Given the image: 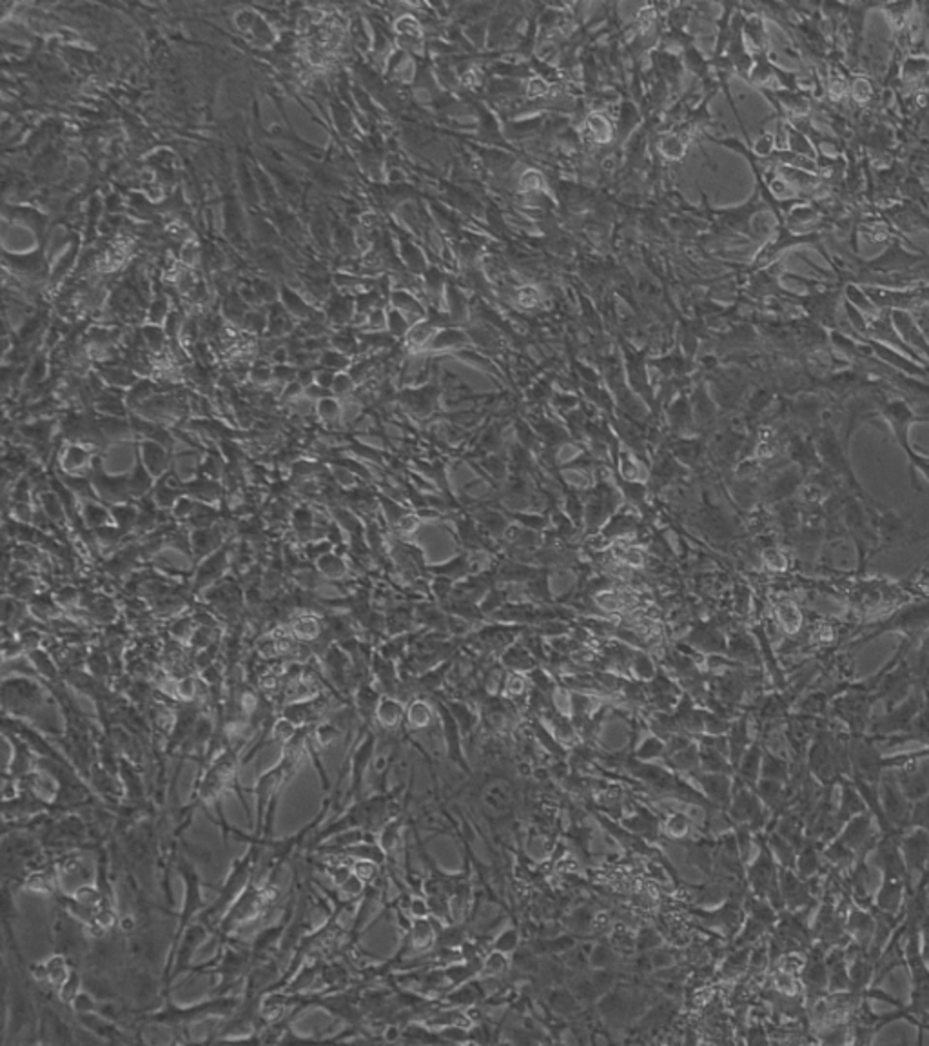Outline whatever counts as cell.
Instances as JSON below:
<instances>
[{
  "label": "cell",
  "instance_id": "obj_1",
  "mask_svg": "<svg viewBox=\"0 0 929 1046\" xmlns=\"http://www.w3.org/2000/svg\"><path fill=\"white\" fill-rule=\"evenodd\" d=\"M240 1007V1000L238 998H225L220 996L218 1000L213 1001H205V1003H196L191 1007H175V1005H167L164 1011H158L155 1014L145 1016L144 1021L147 1023H156V1025H185V1023H195V1021H202L213 1016H220V1018H227L229 1014H233L235 1011H238Z\"/></svg>",
  "mask_w": 929,
  "mask_h": 1046
},
{
  "label": "cell",
  "instance_id": "obj_2",
  "mask_svg": "<svg viewBox=\"0 0 929 1046\" xmlns=\"http://www.w3.org/2000/svg\"><path fill=\"white\" fill-rule=\"evenodd\" d=\"M881 415L890 426L897 446L904 451V455H908L914 449L910 431L912 426L919 422L917 413L904 400H892L881 407Z\"/></svg>",
  "mask_w": 929,
  "mask_h": 1046
},
{
  "label": "cell",
  "instance_id": "obj_3",
  "mask_svg": "<svg viewBox=\"0 0 929 1046\" xmlns=\"http://www.w3.org/2000/svg\"><path fill=\"white\" fill-rule=\"evenodd\" d=\"M868 349H870V353H874L881 362L892 366L894 369H897L899 373H903V375H906V377H917V378H919V377H926V373H928V369H926L924 366L915 364V360L910 358L908 355H904V353H901V351H897V349H894V347H890V346H886V344H881V342H877V340H870V342H868Z\"/></svg>",
  "mask_w": 929,
  "mask_h": 1046
},
{
  "label": "cell",
  "instance_id": "obj_4",
  "mask_svg": "<svg viewBox=\"0 0 929 1046\" xmlns=\"http://www.w3.org/2000/svg\"><path fill=\"white\" fill-rule=\"evenodd\" d=\"M892 322H894V327L897 329L899 337L903 338V342L910 349H914V351L919 349L929 358V340L908 311H901V309L892 311Z\"/></svg>",
  "mask_w": 929,
  "mask_h": 1046
},
{
  "label": "cell",
  "instance_id": "obj_5",
  "mask_svg": "<svg viewBox=\"0 0 929 1046\" xmlns=\"http://www.w3.org/2000/svg\"><path fill=\"white\" fill-rule=\"evenodd\" d=\"M483 801L492 812H497V814L508 812L514 805L510 785L501 781V779H492L483 789Z\"/></svg>",
  "mask_w": 929,
  "mask_h": 1046
},
{
  "label": "cell",
  "instance_id": "obj_6",
  "mask_svg": "<svg viewBox=\"0 0 929 1046\" xmlns=\"http://www.w3.org/2000/svg\"><path fill=\"white\" fill-rule=\"evenodd\" d=\"M44 969H45V983H49L58 994L73 972V969L67 963V958L64 954H55L44 963Z\"/></svg>",
  "mask_w": 929,
  "mask_h": 1046
},
{
  "label": "cell",
  "instance_id": "obj_7",
  "mask_svg": "<svg viewBox=\"0 0 929 1046\" xmlns=\"http://www.w3.org/2000/svg\"><path fill=\"white\" fill-rule=\"evenodd\" d=\"M402 705L395 699H382L376 705V716L385 729H395L402 721Z\"/></svg>",
  "mask_w": 929,
  "mask_h": 1046
},
{
  "label": "cell",
  "instance_id": "obj_8",
  "mask_svg": "<svg viewBox=\"0 0 929 1046\" xmlns=\"http://www.w3.org/2000/svg\"><path fill=\"white\" fill-rule=\"evenodd\" d=\"M906 457H908V464H910V473H912L914 484H915V475H917V473H919L926 482H929L928 455H924V453H921V451H917V449H912Z\"/></svg>",
  "mask_w": 929,
  "mask_h": 1046
},
{
  "label": "cell",
  "instance_id": "obj_9",
  "mask_svg": "<svg viewBox=\"0 0 929 1046\" xmlns=\"http://www.w3.org/2000/svg\"><path fill=\"white\" fill-rule=\"evenodd\" d=\"M144 457H145V464L149 466L151 473H162V469L165 468V455L162 451V448H158L156 444H147L144 446Z\"/></svg>",
  "mask_w": 929,
  "mask_h": 1046
},
{
  "label": "cell",
  "instance_id": "obj_10",
  "mask_svg": "<svg viewBox=\"0 0 929 1046\" xmlns=\"http://www.w3.org/2000/svg\"><path fill=\"white\" fill-rule=\"evenodd\" d=\"M378 867H380V865H378L376 861H373V860H356V861H355V867H353V872H355L364 883H371V881H375L376 876H378Z\"/></svg>",
  "mask_w": 929,
  "mask_h": 1046
},
{
  "label": "cell",
  "instance_id": "obj_11",
  "mask_svg": "<svg viewBox=\"0 0 929 1046\" xmlns=\"http://www.w3.org/2000/svg\"><path fill=\"white\" fill-rule=\"evenodd\" d=\"M409 723H411L415 729H424V727H427V725L431 723V710H429V707H427L425 703H422V701H416V703L411 707V710H409Z\"/></svg>",
  "mask_w": 929,
  "mask_h": 1046
},
{
  "label": "cell",
  "instance_id": "obj_12",
  "mask_svg": "<svg viewBox=\"0 0 929 1046\" xmlns=\"http://www.w3.org/2000/svg\"><path fill=\"white\" fill-rule=\"evenodd\" d=\"M295 632L298 638L302 639H315L320 634V625L316 619L313 618H302L296 621L295 625Z\"/></svg>",
  "mask_w": 929,
  "mask_h": 1046
},
{
  "label": "cell",
  "instance_id": "obj_13",
  "mask_svg": "<svg viewBox=\"0 0 929 1046\" xmlns=\"http://www.w3.org/2000/svg\"><path fill=\"white\" fill-rule=\"evenodd\" d=\"M149 486H151V480H149V477L145 475V471H142V469H138V471L135 473V477L129 480V489H131L136 497H140L142 493H145V489H149Z\"/></svg>",
  "mask_w": 929,
  "mask_h": 1046
},
{
  "label": "cell",
  "instance_id": "obj_14",
  "mask_svg": "<svg viewBox=\"0 0 929 1046\" xmlns=\"http://www.w3.org/2000/svg\"><path fill=\"white\" fill-rule=\"evenodd\" d=\"M515 947H517V934H515L514 930H508V932L501 934V936L497 938V941H495L497 952H503V954L514 950Z\"/></svg>",
  "mask_w": 929,
  "mask_h": 1046
},
{
  "label": "cell",
  "instance_id": "obj_15",
  "mask_svg": "<svg viewBox=\"0 0 929 1046\" xmlns=\"http://www.w3.org/2000/svg\"><path fill=\"white\" fill-rule=\"evenodd\" d=\"M504 967H506V961H504L503 954H501V952H495V954H492V956L486 960V963H484V972H488V976H497V974H501V972L504 971Z\"/></svg>",
  "mask_w": 929,
  "mask_h": 1046
},
{
  "label": "cell",
  "instance_id": "obj_16",
  "mask_svg": "<svg viewBox=\"0 0 929 1046\" xmlns=\"http://www.w3.org/2000/svg\"><path fill=\"white\" fill-rule=\"evenodd\" d=\"M666 829H668V832H670L672 836H677V838H679V836H684L686 830H688V820H686L684 816L677 814V816H674V818L668 821Z\"/></svg>",
  "mask_w": 929,
  "mask_h": 1046
},
{
  "label": "cell",
  "instance_id": "obj_17",
  "mask_svg": "<svg viewBox=\"0 0 929 1046\" xmlns=\"http://www.w3.org/2000/svg\"><path fill=\"white\" fill-rule=\"evenodd\" d=\"M661 752H663V745H661V741H657V739H648V741H646V743L641 747V750H639V756H641V758H646V759H650V758H657Z\"/></svg>",
  "mask_w": 929,
  "mask_h": 1046
},
{
  "label": "cell",
  "instance_id": "obj_18",
  "mask_svg": "<svg viewBox=\"0 0 929 1046\" xmlns=\"http://www.w3.org/2000/svg\"><path fill=\"white\" fill-rule=\"evenodd\" d=\"M85 460H87V455L82 449H69L65 455V466L67 468H80L85 464Z\"/></svg>",
  "mask_w": 929,
  "mask_h": 1046
},
{
  "label": "cell",
  "instance_id": "obj_19",
  "mask_svg": "<svg viewBox=\"0 0 929 1046\" xmlns=\"http://www.w3.org/2000/svg\"><path fill=\"white\" fill-rule=\"evenodd\" d=\"M524 690V681L521 676H510L506 681V692L512 696H519Z\"/></svg>",
  "mask_w": 929,
  "mask_h": 1046
},
{
  "label": "cell",
  "instance_id": "obj_20",
  "mask_svg": "<svg viewBox=\"0 0 929 1046\" xmlns=\"http://www.w3.org/2000/svg\"><path fill=\"white\" fill-rule=\"evenodd\" d=\"M336 411H338V406H336L333 400H322V404H320V415H322L324 418L335 417Z\"/></svg>",
  "mask_w": 929,
  "mask_h": 1046
},
{
  "label": "cell",
  "instance_id": "obj_21",
  "mask_svg": "<svg viewBox=\"0 0 929 1046\" xmlns=\"http://www.w3.org/2000/svg\"><path fill=\"white\" fill-rule=\"evenodd\" d=\"M349 386H351V382H349L347 377H336V378H335V384H333V389H335L338 395H344V393L349 391Z\"/></svg>",
  "mask_w": 929,
  "mask_h": 1046
},
{
  "label": "cell",
  "instance_id": "obj_22",
  "mask_svg": "<svg viewBox=\"0 0 929 1046\" xmlns=\"http://www.w3.org/2000/svg\"><path fill=\"white\" fill-rule=\"evenodd\" d=\"M85 509H87V511H85V515H87V520H89V522H104V511H102V509H98V508H91V506H89V508H85Z\"/></svg>",
  "mask_w": 929,
  "mask_h": 1046
},
{
  "label": "cell",
  "instance_id": "obj_23",
  "mask_svg": "<svg viewBox=\"0 0 929 1046\" xmlns=\"http://www.w3.org/2000/svg\"><path fill=\"white\" fill-rule=\"evenodd\" d=\"M145 333H147L145 337H147L149 344H155V346H160V344H162V333H160V329H147Z\"/></svg>",
  "mask_w": 929,
  "mask_h": 1046
},
{
  "label": "cell",
  "instance_id": "obj_24",
  "mask_svg": "<svg viewBox=\"0 0 929 1046\" xmlns=\"http://www.w3.org/2000/svg\"><path fill=\"white\" fill-rule=\"evenodd\" d=\"M318 384L322 386H333L335 384V377L331 373H322L318 375Z\"/></svg>",
  "mask_w": 929,
  "mask_h": 1046
}]
</instances>
